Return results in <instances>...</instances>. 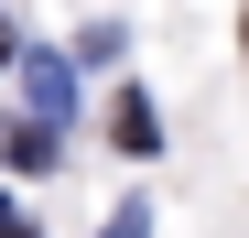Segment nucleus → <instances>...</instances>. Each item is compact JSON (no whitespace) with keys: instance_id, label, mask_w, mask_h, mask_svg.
I'll return each mask as SVG.
<instances>
[{"instance_id":"423d86ee","label":"nucleus","mask_w":249,"mask_h":238,"mask_svg":"<svg viewBox=\"0 0 249 238\" xmlns=\"http://www.w3.org/2000/svg\"><path fill=\"white\" fill-rule=\"evenodd\" d=\"M0 65H22V44H11V22H0Z\"/></svg>"},{"instance_id":"0eeeda50","label":"nucleus","mask_w":249,"mask_h":238,"mask_svg":"<svg viewBox=\"0 0 249 238\" xmlns=\"http://www.w3.org/2000/svg\"><path fill=\"white\" fill-rule=\"evenodd\" d=\"M238 54H249V11H238Z\"/></svg>"},{"instance_id":"7ed1b4c3","label":"nucleus","mask_w":249,"mask_h":238,"mask_svg":"<svg viewBox=\"0 0 249 238\" xmlns=\"http://www.w3.org/2000/svg\"><path fill=\"white\" fill-rule=\"evenodd\" d=\"M0 163H11V173H44L54 163V130H44V119H0Z\"/></svg>"},{"instance_id":"f03ea898","label":"nucleus","mask_w":249,"mask_h":238,"mask_svg":"<svg viewBox=\"0 0 249 238\" xmlns=\"http://www.w3.org/2000/svg\"><path fill=\"white\" fill-rule=\"evenodd\" d=\"M108 141H119V152H162V119H152L141 87H130V98H108Z\"/></svg>"},{"instance_id":"39448f33","label":"nucleus","mask_w":249,"mask_h":238,"mask_svg":"<svg viewBox=\"0 0 249 238\" xmlns=\"http://www.w3.org/2000/svg\"><path fill=\"white\" fill-rule=\"evenodd\" d=\"M0 238H33V217H22V206H0Z\"/></svg>"},{"instance_id":"f257e3e1","label":"nucleus","mask_w":249,"mask_h":238,"mask_svg":"<svg viewBox=\"0 0 249 238\" xmlns=\"http://www.w3.org/2000/svg\"><path fill=\"white\" fill-rule=\"evenodd\" d=\"M22 98H33V119L54 130V119L76 108V65H65V54H22Z\"/></svg>"},{"instance_id":"20e7f679","label":"nucleus","mask_w":249,"mask_h":238,"mask_svg":"<svg viewBox=\"0 0 249 238\" xmlns=\"http://www.w3.org/2000/svg\"><path fill=\"white\" fill-rule=\"evenodd\" d=\"M98 238H152V206H141V195H130V206H119V217H108Z\"/></svg>"}]
</instances>
